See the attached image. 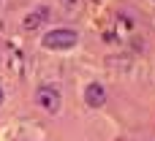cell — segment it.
<instances>
[{
  "instance_id": "obj_1",
  "label": "cell",
  "mask_w": 155,
  "mask_h": 141,
  "mask_svg": "<svg viewBox=\"0 0 155 141\" xmlns=\"http://www.w3.org/2000/svg\"><path fill=\"white\" fill-rule=\"evenodd\" d=\"M44 49H52V52H63V49H74L79 43V33L76 30H68V27H57V30H49L44 38H41Z\"/></svg>"
},
{
  "instance_id": "obj_2",
  "label": "cell",
  "mask_w": 155,
  "mask_h": 141,
  "mask_svg": "<svg viewBox=\"0 0 155 141\" xmlns=\"http://www.w3.org/2000/svg\"><path fill=\"white\" fill-rule=\"evenodd\" d=\"M35 103H38L44 111L57 114V111H60V106H63V95H60V90H57V87L46 84V87H38V92H35Z\"/></svg>"
},
{
  "instance_id": "obj_3",
  "label": "cell",
  "mask_w": 155,
  "mask_h": 141,
  "mask_svg": "<svg viewBox=\"0 0 155 141\" xmlns=\"http://www.w3.org/2000/svg\"><path fill=\"white\" fill-rule=\"evenodd\" d=\"M84 103H87L90 109L104 106V103H106V90H104L98 82H90V84L84 87Z\"/></svg>"
},
{
  "instance_id": "obj_4",
  "label": "cell",
  "mask_w": 155,
  "mask_h": 141,
  "mask_svg": "<svg viewBox=\"0 0 155 141\" xmlns=\"http://www.w3.org/2000/svg\"><path fill=\"white\" fill-rule=\"evenodd\" d=\"M60 3H63L65 8H76V3H79V0H60Z\"/></svg>"
},
{
  "instance_id": "obj_5",
  "label": "cell",
  "mask_w": 155,
  "mask_h": 141,
  "mask_svg": "<svg viewBox=\"0 0 155 141\" xmlns=\"http://www.w3.org/2000/svg\"><path fill=\"white\" fill-rule=\"evenodd\" d=\"M3 101H5V92H3V87H0V106H3Z\"/></svg>"
}]
</instances>
